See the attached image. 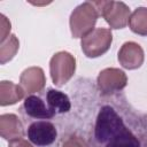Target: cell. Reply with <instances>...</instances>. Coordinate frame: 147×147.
I'll use <instances>...</instances> for the list:
<instances>
[{"instance_id":"cell-1","label":"cell","mask_w":147,"mask_h":147,"mask_svg":"<svg viewBox=\"0 0 147 147\" xmlns=\"http://www.w3.org/2000/svg\"><path fill=\"white\" fill-rule=\"evenodd\" d=\"M90 147H147V115L122 98L105 102L98 110Z\"/></svg>"},{"instance_id":"cell-2","label":"cell","mask_w":147,"mask_h":147,"mask_svg":"<svg viewBox=\"0 0 147 147\" xmlns=\"http://www.w3.org/2000/svg\"><path fill=\"white\" fill-rule=\"evenodd\" d=\"M99 11L93 1H86L77 6L69 18L71 36L74 38H84L94 30L99 17Z\"/></svg>"},{"instance_id":"cell-3","label":"cell","mask_w":147,"mask_h":147,"mask_svg":"<svg viewBox=\"0 0 147 147\" xmlns=\"http://www.w3.org/2000/svg\"><path fill=\"white\" fill-rule=\"evenodd\" d=\"M99 15L105 18L111 29H123L129 24L130 8L122 1H93Z\"/></svg>"},{"instance_id":"cell-4","label":"cell","mask_w":147,"mask_h":147,"mask_svg":"<svg viewBox=\"0 0 147 147\" xmlns=\"http://www.w3.org/2000/svg\"><path fill=\"white\" fill-rule=\"evenodd\" d=\"M76 71V59L69 52H57L49 61V72L53 83L61 87L67 84Z\"/></svg>"},{"instance_id":"cell-5","label":"cell","mask_w":147,"mask_h":147,"mask_svg":"<svg viewBox=\"0 0 147 147\" xmlns=\"http://www.w3.org/2000/svg\"><path fill=\"white\" fill-rule=\"evenodd\" d=\"M113 42V33L110 29L96 28L87 36L82 38L80 47L83 53L91 59L103 55L110 48Z\"/></svg>"},{"instance_id":"cell-6","label":"cell","mask_w":147,"mask_h":147,"mask_svg":"<svg viewBox=\"0 0 147 147\" xmlns=\"http://www.w3.org/2000/svg\"><path fill=\"white\" fill-rule=\"evenodd\" d=\"M96 84L103 96H111L126 86L127 77L125 72L118 68H106L99 72Z\"/></svg>"},{"instance_id":"cell-7","label":"cell","mask_w":147,"mask_h":147,"mask_svg":"<svg viewBox=\"0 0 147 147\" xmlns=\"http://www.w3.org/2000/svg\"><path fill=\"white\" fill-rule=\"evenodd\" d=\"M26 136L37 147H49L56 141L57 130L49 121H36L28 126Z\"/></svg>"},{"instance_id":"cell-8","label":"cell","mask_w":147,"mask_h":147,"mask_svg":"<svg viewBox=\"0 0 147 147\" xmlns=\"http://www.w3.org/2000/svg\"><path fill=\"white\" fill-rule=\"evenodd\" d=\"M22 113L33 119H51L56 116L55 111L51 109L46 98L44 100L40 95L36 94H31L25 98Z\"/></svg>"},{"instance_id":"cell-9","label":"cell","mask_w":147,"mask_h":147,"mask_svg":"<svg viewBox=\"0 0 147 147\" xmlns=\"http://www.w3.org/2000/svg\"><path fill=\"white\" fill-rule=\"evenodd\" d=\"M119 64L127 69L134 70L142 65L145 60V54L142 47L134 41H126L122 45L117 55Z\"/></svg>"},{"instance_id":"cell-10","label":"cell","mask_w":147,"mask_h":147,"mask_svg":"<svg viewBox=\"0 0 147 147\" xmlns=\"http://www.w3.org/2000/svg\"><path fill=\"white\" fill-rule=\"evenodd\" d=\"M46 85V77L40 67H30L25 69L20 76V86L24 93L33 94L41 92Z\"/></svg>"},{"instance_id":"cell-11","label":"cell","mask_w":147,"mask_h":147,"mask_svg":"<svg viewBox=\"0 0 147 147\" xmlns=\"http://www.w3.org/2000/svg\"><path fill=\"white\" fill-rule=\"evenodd\" d=\"M0 133L1 137L9 142L22 139L24 136V127L18 116L15 114H2L0 116Z\"/></svg>"},{"instance_id":"cell-12","label":"cell","mask_w":147,"mask_h":147,"mask_svg":"<svg viewBox=\"0 0 147 147\" xmlns=\"http://www.w3.org/2000/svg\"><path fill=\"white\" fill-rule=\"evenodd\" d=\"M24 94L23 88L13 82L2 80L0 83V105L2 107L15 105L24 98Z\"/></svg>"},{"instance_id":"cell-13","label":"cell","mask_w":147,"mask_h":147,"mask_svg":"<svg viewBox=\"0 0 147 147\" xmlns=\"http://www.w3.org/2000/svg\"><path fill=\"white\" fill-rule=\"evenodd\" d=\"M45 98H46L51 109L54 110L56 115L68 113L71 109L70 99L62 91L54 90V88H48L47 92L45 93Z\"/></svg>"},{"instance_id":"cell-14","label":"cell","mask_w":147,"mask_h":147,"mask_svg":"<svg viewBox=\"0 0 147 147\" xmlns=\"http://www.w3.org/2000/svg\"><path fill=\"white\" fill-rule=\"evenodd\" d=\"M129 26L139 36H147V7H138L130 16Z\"/></svg>"},{"instance_id":"cell-15","label":"cell","mask_w":147,"mask_h":147,"mask_svg":"<svg viewBox=\"0 0 147 147\" xmlns=\"http://www.w3.org/2000/svg\"><path fill=\"white\" fill-rule=\"evenodd\" d=\"M20 47V41L15 34H10L0 45V63L6 64L10 61L17 53Z\"/></svg>"},{"instance_id":"cell-16","label":"cell","mask_w":147,"mask_h":147,"mask_svg":"<svg viewBox=\"0 0 147 147\" xmlns=\"http://www.w3.org/2000/svg\"><path fill=\"white\" fill-rule=\"evenodd\" d=\"M62 147H90V145L85 141L84 138L76 136V134H72L63 141Z\"/></svg>"},{"instance_id":"cell-17","label":"cell","mask_w":147,"mask_h":147,"mask_svg":"<svg viewBox=\"0 0 147 147\" xmlns=\"http://www.w3.org/2000/svg\"><path fill=\"white\" fill-rule=\"evenodd\" d=\"M0 17H1V42L2 41H5L10 34H9V32H10V22L7 20V17L5 16V15H0Z\"/></svg>"},{"instance_id":"cell-18","label":"cell","mask_w":147,"mask_h":147,"mask_svg":"<svg viewBox=\"0 0 147 147\" xmlns=\"http://www.w3.org/2000/svg\"><path fill=\"white\" fill-rule=\"evenodd\" d=\"M8 147H33V146L31 145V142H29L25 139H18V140L10 141Z\"/></svg>"}]
</instances>
